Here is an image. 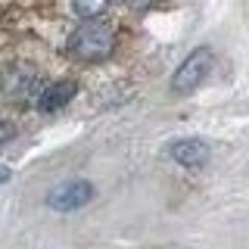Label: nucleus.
Listing matches in <instances>:
<instances>
[{
	"mask_svg": "<svg viewBox=\"0 0 249 249\" xmlns=\"http://www.w3.org/2000/svg\"><path fill=\"white\" fill-rule=\"evenodd\" d=\"M115 47V31L109 22H100V19H90L84 25L75 28V35L69 37V50L75 53L78 59H88V62H97V59H106Z\"/></svg>",
	"mask_w": 249,
	"mask_h": 249,
	"instance_id": "obj_1",
	"label": "nucleus"
},
{
	"mask_svg": "<svg viewBox=\"0 0 249 249\" xmlns=\"http://www.w3.org/2000/svg\"><path fill=\"white\" fill-rule=\"evenodd\" d=\"M212 66H215V56H212V50L209 47H196V50L187 56L181 66H178V72L175 78H171V90L175 93H190V90H196L202 81H206V75L212 72Z\"/></svg>",
	"mask_w": 249,
	"mask_h": 249,
	"instance_id": "obj_2",
	"label": "nucleus"
},
{
	"mask_svg": "<svg viewBox=\"0 0 249 249\" xmlns=\"http://www.w3.org/2000/svg\"><path fill=\"white\" fill-rule=\"evenodd\" d=\"M0 88L10 100H37L41 93V78L31 66H10L3 75H0Z\"/></svg>",
	"mask_w": 249,
	"mask_h": 249,
	"instance_id": "obj_3",
	"label": "nucleus"
},
{
	"mask_svg": "<svg viewBox=\"0 0 249 249\" xmlns=\"http://www.w3.org/2000/svg\"><path fill=\"white\" fill-rule=\"evenodd\" d=\"M90 199H93V187L88 181H66L47 193V206L56 209V212H75V209L88 206Z\"/></svg>",
	"mask_w": 249,
	"mask_h": 249,
	"instance_id": "obj_4",
	"label": "nucleus"
},
{
	"mask_svg": "<svg viewBox=\"0 0 249 249\" xmlns=\"http://www.w3.org/2000/svg\"><path fill=\"white\" fill-rule=\"evenodd\" d=\"M168 156L175 162H181L184 168H202L209 162V146L199 137H181L168 146Z\"/></svg>",
	"mask_w": 249,
	"mask_h": 249,
	"instance_id": "obj_5",
	"label": "nucleus"
},
{
	"mask_svg": "<svg viewBox=\"0 0 249 249\" xmlns=\"http://www.w3.org/2000/svg\"><path fill=\"white\" fill-rule=\"evenodd\" d=\"M75 90H78L75 81L47 84V88H41V93H37V109H41V112H56V109H62L69 100H75Z\"/></svg>",
	"mask_w": 249,
	"mask_h": 249,
	"instance_id": "obj_6",
	"label": "nucleus"
},
{
	"mask_svg": "<svg viewBox=\"0 0 249 249\" xmlns=\"http://www.w3.org/2000/svg\"><path fill=\"white\" fill-rule=\"evenodd\" d=\"M106 3H109V0H72V6L84 16V19H90V16H100V13L106 10Z\"/></svg>",
	"mask_w": 249,
	"mask_h": 249,
	"instance_id": "obj_7",
	"label": "nucleus"
},
{
	"mask_svg": "<svg viewBox=\"0 0 249 249\" xmlns=\"http://www.w3.org/2000/svg\"><path fill=\"white\" fill-rule=\"evenodd\" d=\"M13 137H16V128L10 122H0V146H3L6 140H13Z\"/></svg>",
	"mask_w": 249,
	"mask_h": 249,
	"instance_id": "obj_8",
	"label": "nucleus"
},
{
	"mask_svg": "<svg viewBox=\"0 0 249 249\" xmlns=\"http://www.w3.org/2000/svg\"><path fill=\"white\" fill-rule=\"evenodd\" d=\"M124 3H128L131 10H150V6H156L159 0H124Z\"/></svg>",
	"mask_w": 249,
	"mask_h": 249,
	"instance_id": "obj_9",
	"label": "nucleus"
},
{
	"mask_svg": "<svg viewBox=\"0 0 249 249\" xmlns=\"http://www.w3.org/2000/svg\"><path fill=\"white\" fill-rule=\"evenodd\" d=\"M6 181H10V168L0 165V184H6Z\"/></svg>",
	"mask_w": 249,
	"mask_h": 249,
	"instance_id": "obj_10",
	"label": "nucleus"
}]
</instances>
